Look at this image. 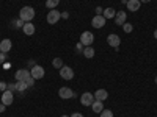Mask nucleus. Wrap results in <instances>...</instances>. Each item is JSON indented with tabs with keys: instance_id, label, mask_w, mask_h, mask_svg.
I'll return each instance as SVG.
<instances>
[{
	"instance_id": "obj_1",
	"label": "nucleus",
	"mask_w": 157,
	"mask_h": 117,
	"mask_svg": "<svg viewBox=\"0 0 157 117\" xmlns=\"http://www.w3.org/2000/svg\"><path fill=\"white\" fill-rule=\"evenodd\" d=\"M33 17H35V9L32 6H24L19 11V19L24 20V22H32Z\"/></svg>"
},
{
	"instance_id": "obj_2",
	"label": "nucleus",
	"mask_w": 157,
	"mask_h": 117,
	"mask_svg": "<svg viewBox=\"0 0 157 117\" xmlns=\"http://www.w3.org/2000/svg\"><path fill=\"white\" fill-rule=\"evenodd\" d=\"M93 41H94V34L91 33V31H83V33L80 34V42H82L85 47H90L91 44H93Z\"/></svg>"
},
{
	"instance_id": "obj_3",
	"label": "nucleus",
	"mask_w": 157,
	"mask_h": 117,
	"mask_svg": "<svg viewBox=\"0 0 157 117\" xmlns=\"http://www.w3.org/2000/svg\"><path fill=\"white\" fill-rule=\"evenodd\" d=\"M60 19H61V12H60L58 9H50V11L47 12V22H49L50 25L57 23Z\"/></svg>"
},
{
	"instance_id": "obj_4",
	"label": "nucleus",
	"mask_w": 157,
	"mask_h": 117,
	"mask_svg": "<svg viewBox=\"0 0 157 117\" xmlns=\"http://www.w3.org/2000/svg\"><path fill=\"white\" fill-rule=\"evenodd\" d=\"M94 94H91V92H83L82 97H80V103L83 106H91L94 103Z\"/></svg>"
},
{
	"instance_id": "obj_5",
	"label": "nucleus",
	"mask_w": 157,
	"mask_h": 117,
	"mask_svg": "<svg viewBox=\"0 0 157 117\" xmlns=\"http://www.w3.org/2000/svg\"><path fill=\"white\" fill-rule=\"evenodd\" d=\"M107 44L118 50V47H120V44H121V39H120V36H118L116 33H112V34L107 36Z\"/></svg>"
},
{
	"instance_id": "obj_6",
	"label": "nucleus",
	"mask_w": 157,
	"mask_h": 117,
	"mask_svg": "<svg viewBox=\"0 0 157 117\" xmlns=\"http://www.w3.org/2000/svg\"><path fill=\"white\" fill-rule=\"evenodd\" d=\"M44 73H46V70H44V67H41V66H33L32 67V70H30V75L35 78V80H41V78L44 76Z\"/></svg>"
},
{
	"instance_id": "obj_7",
	"label": "nucleus",
	"mask_w": 157,
	"mask_h": 117,
	"mask_svg": "<svg viewBox=\"0 0 157 117\" xmlns=\"http://www.w3.org/2000/svg\"><path fill=\"white\" fill-rule=\"evenodd\" d=\"M60 76L63 78V80H72L74 78V70L69 66H63L60 69Z\"/></svg>"
},
{
	"instance_id": "obj_8",
	"label": "nucleus",
	"mask_w": 157,
	"mask_h": 117,
	"mask_svg": "<svg viewBox=\"0 0 157 117\" xmlns=\"http://www.w3.org/2000/svg\"><path fill=\"white\" fill-rule=\"evenodd\" d=\"M58 95H60V98H63V100H68V98L75 97L74 90H72L71 87H60V90H58Z\"/></svg>"
},
{
	"instance_id": "obj_9",
	"label": "nucleus",
	"mask_w": 157,
	"mask_h": 117,
	"mask_svg": "<svg viewBox=\"0 0 157 117\" xmlns=\"http://www.w3.org/2000/svg\"><path fill=\"white\" fill-rule=\"evenodd\" d=\"M13 101H14V92L5 90V92L2 94V103L5 106H10V105H13Z\"/></svg>"
},
{
	"instance_id": "obj_10",
	"label": "nucleus",
	"mask_w": 157,
	"mask_h": 117,
	"mask_svg": "<svg viewBox=\"0 0 157 117\" xmlns=\"http://www.w3.org/2000/svg\"><path fill=\"white\" fill-rule=\"evenodd\" d=\"M105 20H107V19L104 17V16H94V17H93V20H91V25H93L94 28H98V30H99V28H102L104 25H105Z\"/></svg>"
},
{
	"instance_id": "obj_11",
	"label": "nucleus",
	"mask_w": 157,
	"mask_h": 117,
	"mask_svg": "<svg viewBox=\"0 0 157 117\" xmlns=\"http://www.w3.org/2000/svg\"><path fill=\"white\" fill-rule=\"evenodd\" d=\"M29 76H30V70H27V69H21V70L16 72V81H25Z\"/></svg>"
},
{
	"instance_id": "obj_12",
	"label": "nucleus",
	"mask_w": 157,
	"mask_h": 117,
	"mask_svg": "<svg viewBox=\"0 0 157 117\" xmlns=\"http://www.w3.org/2000/svg\"><path fill=\"white\" fill-rule=\"evenodd\" d=\"M11 47H13L11 39H3V41L0 42V51H2V53H8L11 50Z\"/></svg>"
},
{
	"instance_id": "obj_13",
	"label": "nucleus",
	"mask_w": 157,
	"mask_h": 117,
	"mask_svg": "<svg viewBox=\"0 0 157 117\" xmlns=\"http://www.w3.org/2000/svg\"><path fill=\"white\" fill-rule=\"evenodd\" d=\"M126 5H127V9H129V11L135 12V11H138V9H140L141 2H140V0H129V2H127Z\"/></svg>"
},
{
	"instance_id": "obj_14",
	"label": "nucleus",
	"mask_w": 157,
	"mask_h": 117,
	"mask_svg": "<svg viewBox=\"0 0 157 117\" xmlns=\"http://www.w3.org/2000/svg\"><path fill=\"white\" fill-rule=\"evenodd\" d=\"M113 19H115L116 25H121V27H123V25L126 23V11H118Z\"/></svg>"
},
{
	"instance_id": "obj_15",
	"label": "nucleus",
	"mask_w": 157,
	"mask_h": 117,
	"mask_svg": "<svg viewBox=\"0 0 157 117\" xmlns=\"http://www.w3.org/2000/svg\"><path fill=\"white\" fill-rule=\"evenodd\" d=\"M35 25L32 23V22H25L24 23V27H22V31L27 34V36H32V34H35Z\"/></svg>"
},
{
	"instance_id": "obj_16",
	"label": "nucleus",
	"mask_w": 157,
	"mask_h": 117,
	"mask_svg": "<svg viewBox=\"0 0 157 117\" xmlns=\"http://www.w3.org/2000/svg\"><path fill=\"white\" fill-rule=\"evenodd\" d=\"M107 97H109V92H107L105 89H98L96 92H94V98L99 100V101H105Z\"/></svg>"
},
{
	"instance_id": "obj_17",
	"label": "nucleus",
	"mask_w": 157,
	"mask_h": 117,
	"mask_svg": "<svg viewBox=\"0 0 157 117\" xmlns=\"http://www.w3.org/2000/svg\"><path fill=\"white\" fill-rule=\"evenodd\" d=\"M91 108H93V111L96 114H101L104 111V101H99V100H94V103L91 105Z\"/></svg>"
},
{
	"instance_id": "obj_18",
	"label": "nucleus",
	"mask_w": 157,
	"mask_h": 117,
	"mask_svg": "<svg viewBox=\"0 0 157 117\" xmlns=\"http://www.w3.org/2000/svg\"><path fill=\"white\" fill-rule=\"evenodd\" d=\"M82 53H83V56H85L86 59H91V58L94 56V48L91 47V45H90V47H85Z\"/></svg>"
},
{
	"instance_id": "obj_19",
	"label": "nucleus",
	"mask_w": 157,
	"mask_h": 117,
	"mask_svg": "<svg viewBox=\"0 0 157 117\" xmlns=\"http://www.w3.org/2000/svg\"><path fill=\"white\" fill-rule=\"evenodd\" d=\"M105 19H113L115 16H116V11L113 9V8H105L104 9V14H102Z\"/></svg>"
},
{
	"instance_id": "obj_20",
	"label": "nucleus",
	"mask_w": 157,
	"mask_h": 117,
	"mask_svg": "<svg viewBox=\"0 0 157 117\" xmlns=\"http://www.w3.org/2000/svg\"><path fill=\"white\" fill-rule=\"evenodd\" d=\"M58 3H60V0H47L46 6H47L49 9H55V8L58 6Z\"/></svg>"
},
{
	"instance_id": "obj_21",
	"label": "nucleus",
	"mask_w": 157,
	"mask_h": 117,
	"mask_svg": "<svg viewBox=\"0 0 157 117\" xmlns=\"http://www.w3.org/2000/svg\"><path fill=\"white\" fill-rule=\"evenodd\" d=\"M52 66H54L55 69H58V70H60V69L63 67V59H61V58H55L54 61H52Z\"/></svg>"
},
{
	"instance_id": "obj_22",
	"label": "nucleus",
	"mask_w": 157,
	"mask_h": 117,
	"mask_svg": "<svg viewBox=\"0 0 157 117\" xmlns=\"http://www.w3.org/2000/svg\"><path fill=\"white\" fill-rule=\"evenodd\" d=\"M27 87L29 86H27V83H25V81H17V92H24Z\"/></svg>"
},
{
	"instance_id": "obj_23",
	"label": "nucleus",
	"mask_w": 157,
	"mask_h": 117,
	"mask_svg": "<svg viewBox=\"0 0 157 117\" xmlns=\"http://www.w3.org/2000/svg\"><path fill=\"white\" fill-rule=\"evenodd\" d=\"M99 117H113V111H110V109H104V111L99 114Z\"/></svg>"
},
{
	"instance_id": "obj_24",
	"label": "nucleus",
	"mask_w": 157,
	"mask_h": 117,
	"mask_svg": "<svg viewBox=\"0 0 157 117\" xmlns=\"http://www.w3.org/2000/svg\"><path fill=\"white\" fill-rule=\"evenodd\" d=\"M123 30H124L126 33H130V31L134 30V27H132V23H129V22H126V23L123 25Z\"/></svg>"
},
{
	"instance_id": "obj_25",
	"label": "nucleus",
	"mask_w": 157,
	"mask_h": 117,
	"mask_svg": "<svg viewBox=\"0 0 157 117\" xmlns=\"http://www.w3.org/2000/svg\"><path fill=\"white\" fill-rule=\"evenodd\" d=\"M6 90H11V92H17V84H16V83L8 84V89H6Z\"/></svg>"
},
{
	"instance_id": "obj_26",
	"label": "nucleus",
	"mask_w": 157,
	"mask_h": 117,
	"mask_svg": "<svg viewBox=\"0 0 157 117\" xmlns=\"http://www.w3.org/2000/svg\"><path fill=\"white\" fill-rule=\"evenodd\" d=\"M25 83H27V86H29V87H30V86H33V84H35V78L30 75V76L27 78V80H25Z\"/></svg>"
},
{
	"instance_id": "obj_27",
	"label": "nucleus",
	"mask_w": 157,
	"mask_h": 117,
	"mask_svg": "<svg viewBox=\"0 0 157 117\" xmlns=\"http://www.w3.org/2000/svg\"><path fill=\"white\" fill-rule=\"evenodd\" d=\"M6 89H8V83H5V81H0V90H2V92H5Z\"/></svg>"
},
{
	"instance_id": "obj_28",
	"label": "nucleus",
	"mask_w": 157,
	"mask_h": 117,
	"mask_svg": "<svg viewBox=\"0 0 157 117\" xmlns=\"http://www.w3.org/2000/svg\"><path fill=\"white\" fill-rule=\"evenodd\" d=\"M94 11H96V16H102V14H104V8H102V6H96Z\"/></svg>"
},
{
	"instance_id": "obj_29",
	"label": "nucleus",
	"mask_w": 157,
	"mask_h": 117,
	"mask_svg": "<svg viewBox=\"0 0 157 117\" xmlns=\"http://www.w3.org/2000/svg\"><path fill=\"white\" fill-rule=\"evenodd\" d=\"M75 48H77V51H83V48H85V45L80 42V41H78L77 42V45H75Z\"/></svg>"
},
{
	"instance_id": "obj_30",
	"label": "nucleus",
	"mask_w": 157,
	"mask_h": 117,
	"mask_svg": "<svg viewBox=\"0 0 157 117\" xmlns=\"http://www.w3.org/2000/svg\"><path fill=\"white\" fill-rule=\"evenodd\" d=\"M5 59H6V53H2V51H0V64H3Z\"/></svg>"
},
{
	"instance_id": "obj_31",
	"label": "nucleus",
	"mask_w": 157,
	"mask_h": 117,
	"mask_svg": "<svg viewBox=\"0 0 157 117\" xmlns=\"http://www.w3.org/2000/svg\"><path fill=\"white\" fill-rule=\"evenodd\" d=\"M14 22H16V27H21V28L24 27V23H25V22H24V20H21V19H19V20H14Z\"/></svg>"
},
{
	"instance_id": "obj_32",
	"label": "nucleus",
	"mask_w": 157,
	"mask_h": 117,
	"mask_svg": "<svg viewBox=\"0 0 157 117\" xmlns=\"http://www.w3.org/2000/svg\"><path fill=\"white\" fill-rule=\"evenodd\" d=\"M61 17H63V19H68V17H69V12H68V11L61 12Z\"/></svg>"
},
{
	"instance_id": "obj_33",
	"label": "nucleus",
	"mask_w": 157,
	"mask_h": 117,
	"mask_svg": "<svg viewBox=\"0 0 157 117\" xmlns=\"http://www.w3.org/2000/svg\"><path fill=\"white\" fill-rule=\"evenodd\" d=\"M29 66H30V67H33V66H36V62H35L33 59H29Z\"/></svg>"
},
{
	"instance_id": "obj_34",
	"label": "nucleus",
	"mask_w": 157,
	"mask_h": 117,
	"mask_svg": "<svg viewBox=\"0 0 157 117\" xmlns=\"http://www.w3.org/2000/svg\"><path fill=\"white\" fill-rule=\"evenodd\" d=\"M5 109H6V106L3 105V103H0V112H3Z\"/></svg>"
},
{
	"instance_id": "obj_35",
	"label": "nucleus",
	"mask_w": 157,
	"mask_h": 117,
	"mask_svg": "<svg viewBox=\"0 0 157 117\" xmlns=\"http://www.w3.org/2000/svg\"><path fill=\"white\" fill-rule=\"evenodd\" d=\"M71 117H83V114H80V112H74Z\"/></svg>"
},
{
	"instance_id": "obj_36",
	"label": "nucleus",
	"mask_w": 157,
	"mask_h": 117,
	"mask_svg": "<svg viewBox=\"0 0 157 117\" xmlns=\"http://www.w3.org/2000/svg\"><path fill=\"white\" fill-rule=\"evenodd\" d=\"M140 2H141V3H149L151 0H140Z\"/></svg>"
},
{
	"instance_id": "obj_37",
	"label": "nucleus",
	"mask_w": 157,
	"mask_h": 117,
	"mask_svg": "<svg viewBox=\"0 0 157 117\" xmlns=\"http://www.w3.org/2000/svg\"><path fill=\"white\" fill-rule=\"evenodd\" d=\"M154 37L157 39V30H154Z\"/></svg>"
},
{
	"instance_id": "obj_38",
	"label": "nucleus",
	"mask_w": 157,
	"mask_h": 117,
	"mask_svg": "<svg viewBox=\"0 0 157 117\" xmlns=\"http://www.w3.org/2000/svg\"><path fill=\"white\" fill-rule=\"evenodd\" d=\"M61 117H69V115H61Z\"/></svg>"
},
{
	"instance_id": "obj_39",
	"label": "nucleus",
	"mask_w": 157,
	"mask_h": 117,
	"mask_svg": "<svg viewBox=\"0 0 157 117\" xmlns=\"http://www.w3.org/2000/svg\"><path fill=\"white\" fill-rule=\"evenodd\" d=\"M155 84H157V76H155Z\"/></svg>"
}]
</instances>
